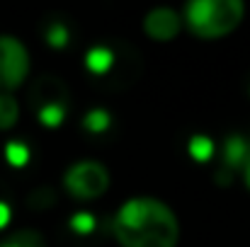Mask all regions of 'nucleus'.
Masks as SVG:
<instances>
[{
	"label": "nucleus",
	"instance_id": "obj_3",
	"mask_svg": "<svg viewBox=\"0 0 250 247\" xmlns=\"http://www.w3.org/2000/svg\"><path fill=\"white\" fill-rule=\"evenodd\" d=\"M112 184L109 170L97 160H81V163L71 165L63 174V187L73 199L90 201V199H100Z\"/></svg>",
	"mask_w": 250,
	"mask_h": 247
},
{
	"label": "nucleus",
	"instance_id": "obj_9",
	"mask_svg": "<svg viewBox=\"0 0 250 247\" xmlns=\"http://www.w3.org/2000/svg\"><path fill=\"white\" fill-rule=\"evenodd\" d=\"M109 66H112V54H109L107 49L97 46V49H92V51L87 54V68H90L92 73H104Z\"/></svg>",
	"mask_w": 250,
	"mask_h": 247
},
{
	"label": "nucleus",
	"instance_id": "obj_10",
	"mask_svg": "<svg viewBox=\"0 0 250 247\" xmlns=\"http://www.w3.org/2000/svg\"><path fill=\"white\" fill-rule=\"evenodd\" d=\"M107 126H109V114H107V112L95 109V112H90V114L85 116V129H90L92 133H102Z\"/></svg>",
	"mask_w": 250,
	"mask_h": 247
},
{
	"label": "nucleus",
	"instance_id": "obj_15",
	"mask_svg": "<svg viewBox=\"0 0 250 247\" xmlns=\"http://www.w3.org/2000/svg\"><path fill=\"white\" fill-rule=\"evenodd\" d=\"M7 221H10V209L0 201V228H2V226H7Z\"/></svg>",
	"mask_w": 250,
	"mask_h": 247
},
{
	"label": "nucleus",
	"instance_id": "obj_6",
	"mask_svg": "<svg viewBox=\"0 0 250 247\" xmlns=\"http://www.w3.org/2000/svg\"><path fill=\"white\" fill-rule=\"evenodd\" d=\"M182 29V15L172 7H156L144 17V32L153 41H172Z\"/></svg>",
	"mask_w": 250,
	"mask_h": 247
},
{
	"label": "nucleus",
	"instance_id": "obj_4",
	"mask_svg": "<svg viewBox=\"0 0 250 247\" xmlns=\"http://www.w3.org/2000/svg\"><path fill=\"white\" fill-rule=\"evenodd\" d=\"M32 104L44 126H59L68 114V90L56 78H42L32 90Z\"/></svg>",
	"mask_w": 250,
	"mask_h": 247
},
{
	"label": "nucleus",
	"instance_id": "obj_8",
	"mask_svg": "<svg viewBox=\"0 0 250 247\" xmlns=\"http://www.w3.org/2000/svg\"><path fill=\"white\" fill-rule=\"evenodd\" d=\"M0 247H46L44 245V238L37 233V230H20V233H12L10 238H5Z\"/></svg>",
	"mask_w": 250,
	"mask_h": 247
},
{
	"label": "nucleus",
	"instance_id": "obj_7",
	"mask_svg": "<svg viewBox=\"0 0 250 247\" xmlns=\"http://www.w3.org/2000/svg\"><path fill=\"white\" fill-rule=\"evenodd\" d=\"M20 119V104L12 92H0V131H7Z\"/></svg>",
	"mask_w": 250,
	"mask_h": 247
},
{
	"label": "nucleus",
	"instance_id": "obj_12",
	"mask_svg": "<svg viewBox=\"0 0 250 247\" xmlns=\"http://www.w3.org/2000/svg\"><path fill=\"white\" fill-rule=\"evenodd\" d=\"M5 155H7V160H10V165H24L27 160H29V151L22 146V143H7V148H5Z\"/></svg>",
	"mask_w": 250,
	"mask_h": 247
},
{
	"label": "nucleus",
	"instance_id": "obj_14",
	"mask_svg": "<svg viewBox=\"0 0 250 247\" xmlns=\"http://www.w3.org/2000/svg\"><path fill=\"white\" fill-rule=\"evenodd\" d=\"M49 44H54V46H63L66 44V29L59 22L51 24V29H49Z\"/></svg>",
	"mask_w": 250,
	"mask_h": 247
},
{
	"label": "nucleus",
	"instance_id": "obj_1",
	"mask_svg": "<svg viewBox=\"0 0 250 247\" xmlns=\"http://www.w3.org/2000/svg\"><path fill=\"white\" fill-rule=\"evenodd\" d=\"M112 235L119 247H177L180 223L166 201L134 196L117 209Z\"/></svg>",
	"mask_w": 250,
	"mask_h": 247
},
{
	"label": "nucleus",
	"instance_id": "obj_5",
	"mask_svg": "<svg viewBox=\"0 0 250 247\" xmlns=\"http://www.w3.org/2000/svg\"><path fill=\"white\" fill-rule=\"evenodd\" d=\"M29 76V51L27 46L12 37L0 34V92L17 90Z\"/></svg>",
	"mask_w": 250,
	"mask_h": 247
},
{
	"label": "nucleus",
	"instance_id": "obj_11",
	"mask_svg": "<svg viewBox=\"0 0 250 247\" xmlns=\"http://www.w3.org/2000/svg\"><path fill=\"white\" fill-rule=\"evenodd\" d=\"M189 153H192L197 160L211 158V141L204 138V136H194V138L189 141Z\"/></svg>",
	"mask_w": 250,
	"mask_h": 247
},
{
	"label": "nucleus",
	"instance_id": "obj_13",
	"mask_svg": "<svg viewBox=\"0 0 250 247\" xmlns=\"http://www.w3.org/2000/svg\"><path fill=\"white\" fill-rule=\"evenodd\" d=\"M71 228H73L76 233H81V235H87V233L95 228V218H92L90 213L81 211L78 216H73V218H71Z\"/></svg>",
	"mask_w": 250,
	"mask_h": 247
},
{
	"label": "nucleus",
	"instance_id": "obj_2",
	"mask_svg": "<svg viewBox=\"0 0 250 247\" xmlns=\"http://www.w3.org/2000/svg\"><path fill=\"white\" fill-rule=\"evenodd\" d=\"M246 5L241 0H192L185 5L182 22L187 29L207 41L229 37L241 27Z\"/></svg>",
	"mask_w": 250,
	"mask_h": 247
}]
</instances>
